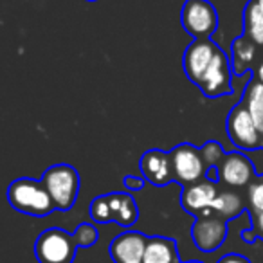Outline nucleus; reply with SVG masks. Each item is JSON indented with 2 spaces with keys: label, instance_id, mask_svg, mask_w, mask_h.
<instances>
[{
  "label": "nucleus",
  "instance_id": "6e6552de",
  "mask_svg": "<svg viewBox=\"0 0 263 263\" xmlns=\"http://www.w3.org/2000/svg\"><path fill=\"white\" fill-rule=\"evenodd\" d=\"M227 136L231 143L241 150H256L259 148V130L252 121L249 110L243 103L236 105L227 116Z\"/></svg>",
  "mask_w": 263,
  "mask_h": 263
},
{
  "label": "nucleus",
  "instance_id": "412c9836",
  "mask_svg": "<svg viewBox=\"0 0 263 263\" xmlns=\"http://www.w3.org/2000/svg\"><path fill=\"white\" fill-rule=\"evenodd\" d=\"M249 202L256 213H263V182H256L249 187Z\"/></svg>",
  "mask_w": 263,
  "mask_h": 263
},
{
  "label": "nucleus",
  "instance_id": "cd10ccee",
  "mask_svg": "<svg viewBox=\"0 0 263 263\" xmlns=\"http://www.w3.org/2000/svg\"><path fill=\"white\" fill-rule=\"evenodd\" d=\"M87 2H96V0H87Z\"/></svg>",
  "mask_w": 263,
  "mask_h": 263
},
{
  "label": "nucleus",
  "instance_id": "4be33fe9",
  "mask_svg": "<svg viewBox=\"0 0 263 263\" xmlns=\"http://www.w3.org/2000/svg\"><path fill=\"white\" fill-rule=\"evenodd\" d=\"M123 186L126 187L128 191H139L146 186V180L144 177H136V175H126L123 179Z\"/></svg>",
  "mask_w": 263,
  "mask_h": 263
},
{
  "label": "nucleus",
  "instance_id": "f8f14e48",
  "mask_svg": "<svg viewBox=\"0 0 263 263\" xmlns=\"http://www.w3.org/2000/svg\"><path fill=\"white\" fill-rule=\"evenodd\" d=\"M139 170L146 182L152 186L164 187L173 182V168H172V155L164 150H148L139 159Z\"/></svg>",
  "mask_w": 263,
  "mask_h": 263
},
{
  "label": "nucleus",
  "instance_id": "f3484780",
  "mask_svg": "<svg viewBox=\"0 0 263 263\" xmlns=\"http://www.w3.org/2000/svg\"><path fill=\"white\" fill-rule=\"evenodd\" d=\"M241 103L249 110L259 134H263V83H259L258 80H252L245 88L243 101Z\"/></svg>",
  "mask_w": 263,
  "mask_h": 263
},
{
  "label": "nucleus",
  "instance_id": "ddd939ff",
  "mask_svg": "<svg viewBox=\"0 0 263 263\" xmlns=\"http://www.w3.org/2000/svg\"><path fill=\"white\" fill-rule=\"evenodd\" d=\"M216 195H218V191H216L215 182L202 179L195 184H190V186H182L180 205H182V209L186 213L198 216L204 211H208V209H211Z\"/></svg>",
  "mask_w": 263,
  "mask_h": 263
},
{
  "label": "nucleus",
  "instance_id": "0eeeda50",
  "mask_svg": "<svg viewBox=\"0 0 263 263\" xmlns=\"http://www.w3.org/2000/svg\"><path fill=\"white\" fill-rule=\"evenodd\" d=\"M191 238L198 251L215 252L222 247L227 238V220L216 216L211 209L202 215L195 216V223L191 227Z\"/></svg>",
  "mask_w": 263,
  "mask_h": 263
},
{
  "label": "nucleus",
  "instance_id": "2eb2a0df",
  "mask_svg": "<svg viewBox=\"0 0 263 263\" xmlns=\"http://www.w3.org/2000/svg\"><path fill=\"white\" fill-rule=\"evenodd\" d=\"M143 263H180L177 241L168 236H148Z\"/></svg>",
  "mask_w": 263,
  "mask_h": 263
},
{
  "label": "nucleus",
  "instance_id": "a211bd4d",
  "mask_svg": "<svg viewBox=\"0 0 263 263\" xmlns=\"http://www.w3.org/2000/svg\"><path fill=\"white\" fill-rule=\"evenodd\" d=\"M243 27L245 36L256 45H263V9L256 2H249L243 11Z\"/></svg>",
  "mask_w": 263,
  "mask_h": 263
},
{
  "label": "nucleus",
  "instance_id": "f257e3e1",
  "mask_svg": "<svg viewBox=\"0 0 263 263\" xmlns=\"http://www.w3.org/2000/svg\"><path fill=\"white\" fill-rule=\"evenodd\" d=\"M94 223H80L74 233L62 227H49L34 241L38 263H74L78 249H87L98 241Z\"/></svg>",
  "mask_w": 263,
  "mask_h": 263
},
{
  "label": "nucleus",
  "instance_id": "dca6fc26",
  "mask_svg": "<svg viewBox=\"0 0 263 263\" xmlns=\"http://www.w3.org/2000/svg\"><path fill=\"white\" fill-rule=\"evenodd\" d=\"M256 58V44L252 40H249L245 34H241L240 38L233 42L231 47V70L236 76H241L249 70V67L252 65Z\"/></svg>",
  "mask_w": 263,
  "mask_h": 263
},
{
  "label": "nucleus",
  "instance_id": "6ab92c4d",
  "mask_svg": "<svg viewBox=\"0 0 263 263\" xmlns=\"http://www.w3.org/2000/svg\"><path fill=\"white\" fill-rule=\"evenodd\" d=\"M211 211L223 220L236 218V216L241 215V211H243V202H241V198L238 197L236 193L223 191V193L216 195L215 202H213V205H211Z\"/></svg>",
  "mask_w": 263,
  "mask_h": 263
},
{
  "label": "nucleus",
  "instance_id": "b1692460",
  "mask_svg": "<svg viewBox=\"0 0 263 263\" xmlns=\"http://www.w3.org/2000/svg\"><path fill=\"white\" fill-rule=\"evenodd\" d=\"M254 227H256V231H258V233L263 234V213H256Z\"/></svg>",
  "mask_w": 263,
  "mask_h": 263
},
{
  "label": "nucleus",
  "instance_id": "4468645a",
  "mask_svg": "<svg viewBox=\"0 0 263 263\" xmlns=\"http://www.w3.org/2000/svg\"><path fill=\"white\" fill-rule=\"evenodd\" d=\"M254 177V166L240 152L226 154L218 164V179L227 186H247Z\"/></svg>",
  "mask_w": 263,
  "mask_h": 263
},
{
  "label": "nucleus",
  "instance_id": "9b49d317",
  "mask_svg": "<svg viewBox=\"0 0 263 263\" xmlns=\"http://www.w3.org/2000/svg\"><path fill=\"white\" fill-rule=\"evenodd\" d=\"M148 236L139 231H124L108 245V254L114 263H143Z\"/></svg>",
  "mask_w": 263,
  "mask_h": 263
},
{
  "label": "nucleus",
  "instance_id": "393cba45",
  "mask_svg": "<svg viewBox=\"0 0 263 263\" xmlns=\"http://www.w3.org/2000/svg\"><path fill=\"white\" fill-rule=\"evenodd\" d=\"M256 80H258L259 83H263V60L259 62L258 69H256Z\"/></svg>",
  "mask_w": 263,
  "mask_h": 263
},
{
  "label": "nucleus",
  "instance_id": "5701e85b",
  "mask_svg": "<svg viewBox=\"0 0 263 263\" xmlns=\"http://www.w3.org/2000/svg\"><path fill=\"white\" fill-rule=\"evenodd\" d=\"M218 263H251V261L240 254H226L223 258L218 259Z\"/></svg>",
  "mask_w": 263,
  "mask_h": 263
},
{
  "label": "nucleus",
  "instance_id": "a878e982",
  "mask_svg": "<svg viewBox=\"0 0 263 263\" xmlns=\"http://www.w3.org/2000/svg\"><path fill=\"white\" fill-rule=\"evenodd\" d=\"M252 2H256V4H258V6H259V8H261V9H263V0H252Z\"/></svg>",
  "mask_w": 263,
  "mask_h": 263
},
{
  "label": "nucleus",
  "instance_id": "20e7f679",
  "mask_svg": "<svg viewBox=\"0 0 263 263\" xmlns=\"http://www.w3.org/2000/svg\"><path fill=\"white\" fill-rule=\"evenodd\" d=\"M42 182L47 187L54 208L58 211H69L76 204L80 193V173L70 164H52L42 175Z\"/></svg>",
  "mask_w": 263,
  "mask_h": 263
},
{
  "label": "nucleus",
  "instance_id": "9d476101",
  "mask_svg": "<svg viewBox=\"0 0 263 263\" xmlns=\"http://www.w3.org/2000/svg\"><path fill=\"white\" fill-rule=\"evenodd\" d=\"M218 49V45L209 40V38H195L186 47L182 56V69L187 80L193 85H198V81L204 76L208 67L211 65Z\"/></svg>",
  "mask_w": 263,
  "mask_h": 263
},
{
  "label": "nucleus",
  "instance_id": "1a4fd4ad",
  "mask_svg": "<svg viewBox=\"0 0 263 263\" xmlns=\"http://www.w3.org/2000/svg\"><path fill=\"white\" fill-rule=\"evenodd\" d=\"M231 63L227 54L218 49L213 58L211 65L208 67V70L204 72V76L200 78L197 87L202 90V94L205 98H220V96H227L233 92L231 87Z\"/></svg>",
  "mask_w": 263,
  "mask_h": 263
},
{
  "label": "nucleus",
  "instance_id": "423d86ee",
  "mask_svg": "<svg viewBox=\"0 0 263 263\" xmlns=\"http://www.w3.org/2000/svg\"><path fill=\"white\" fill-rule=\"evenodd\" d=\"M170 155H172L173 182L190 186V184L205 179V164L202 159L200 148L190 143H182L173 148Z\"/></svg>",
  "mask_w": 263,
  "mask_h": 263
},
{
  "label": "nucleus",
  "instance_id": "39448f33",
  "mask_svg": "<svg viewBox=\"0 0 263 263\" xmlns=\"http://www.w3.org/2000/svg\"><path fill=\"white\" fill-rule=\"evenodd\" d=\"M180 24L193 38H209L218 27V13L209 0H186L180 9Z\"/></svg>",
  "mask_w": 263,
  "mask_h": 263
},
{
  "label": "nucleus",
  "instance_id": "7ed1b4c3",
  "mask_svg": "<svg viewBox=\"0 0 263 263\" xmlns=\"http://www.w3.org/2000/svg\"><path fill=\"white\" fill-rule=\"evenodd\" d=\"M90 218L96 223L116 222L121 227H132L139 218V209L130 193L114 191L90 202Z\"/></svg>",
  "mask_w": 263,
  "mask_h": 263
},
{
  "label": "nucleus",
  "instance_id": "f03ea898",
  "mask_svg": "<svg viewBox=\"0 0 263 263\" xmlns=\"http://www.w3.org/2000/svg\"><path fill=\"white\" fill-rule=\"evenodd\" d=\"M8 202L15 211L36 218L49 216L56 209L44 182L27 177H20L9 184Z\"/></svg>",
  "mask_w": 263,
  "mask_h": 263
},
{
  "label": "nucleus",
  "instance_id": "aec40b11",
  "mask_svg": "<svg viewBox=\"0 0 263 263\" xmlns=\"http://www.w3.org/2000/svg\"><path fill=\"white\" fill-rule=\"evenodd\" d=\"M200 154H202V159H204V164H205V172L209 168H218V164L222 162L223 159V150L216 141H209L205 143L204 146L200 148Z\"/></svg>",
  "mask_w": 263,
  "mask_h": 263
},
{
  "label": "nucleus",
  "instance_id": "bb28decb",
  "mask_svg": "<svg viewBox=\"0 0 263 263\" xmlns=\"http://www.w3.org/2000/svg\"><path fill=\"white\" fill-rule=\"evenodd\" d=\"M187 263H202V261H187Z\"/></svg>",
  "mask_w": 263,
  "mask_h": 263
}]
</instances>
